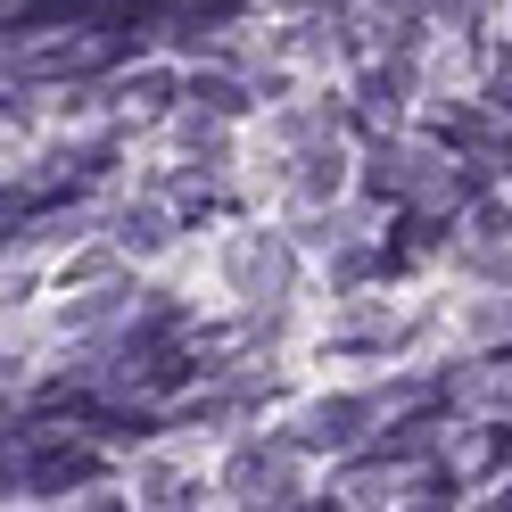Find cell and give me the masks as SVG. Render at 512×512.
Returning <instances> with one entry per match:
<instances>
[{
    "mask_svg": "<svg viewBox=\"0 0 512 512\" xmlns=\"http://www.w3.org/2000/svg\"><path fill=\"white\" fill-rule=\"evenodd\" d=\"M223 496H240V504H306L298 438L290 446H240V455L223 463Z\"/></svg>",
    "mask_w": 512,
    "mask_h": 512,
    "instance_id": "cell-1",
    "label": "cell"
},
{
    "mask_svg": "<svg viewBox=\"0 0 512 512\" xmlns=\"http://www.w3.org/2000/svg\"><path fill=\"white\" fill-rule=\"evenodd\" d=\"M364 422H372V405H364V397H323V405H306L298 446H347Z\"/></svg>",
    "mask_w": 512,
    "mask_h": 512,
    "instance_id": "cell-2",
    "label": "cell"
},
{
    "mask_svg": "<svg viewBox=\"0 0 512 512\" xmlns=\"http://www.w3.org/2000/svg\"><path fill=\"white\" fill-rule=\"evenodd\" d=\"M232 281H240L248 298H273L281 281H290V256H281L273 240H240V248H232Z\"/></svg>",
    "mask_w": 512,
    "mask_h": 512,
    "instance_id": "cell-3",
    "label": "cell"
},
{
    "mask_svg": "<svg viewBox=\"0 0 512 512\" xmlns=\"http://www.w3.org/2000/svg\"><path fill=\"white\" fill-rule=\"evenodd\" d=\"M116 240H124V248H166V240H174V232H166V207H124Z\"/></svg>",
    "mask_w": 512,
    "mask_h": 512,
    "instance_id": "cell-4",
    "label": "cell"
},
{
    "mask_svg": "<svg viewBox=\"0 0 512 512\" xmlns=\"http://www.w3.org/2000/svg\"><path fill=\"white\" fill-rule=\"evenodd\" d=\"M298 190H306V199L339 190V149H314V157H306V174H298Z\"/></svg>",
    "mask_w": 512,
    "mask_h": 512,
    "instance_id": "cell-5",
    "label": "cell"
},
{
    "mask_svg": "<svg viewBox=\"0 0 512 512\" xmlns=\"http://www.w3.org/2000/svg\"><path fill=\"white\" fill-rule=\"evenodd\" d=\"M190 100H199L207 116H232V108H240V91L223 83V75H207V83H190Z\"/></svg>",
    "mask_w": 512,
    "mask_h": 512,
    "instance_id": "cell-6",
    "label": "cell"
},
{
    "mask_svg": "<svg viewBox=\"0 0 512 512\" xmlns=\"http://www.w3.org/2000/svg\"><path fill=\"white\" fill-rule=\"evenodd\" d=\"M504 232H512V207L479 199V207H471V240H504Z\"/></svg>",
    "mask_w": 512,
    "mask_h": 512,
    "instance_id": "cell-7",
    "label": "cell"
},
{
    "mask_svg": "<svg viewBox=\"0 0 512 512\" xmlns=\"http://www.w3.org/2000/svg\"><path fill=\"white\" fill-rule=\"evenodd\" d=\"M380 9H413V0H380Z\"/></svg>",
    "mask_w": 512,
    "mask_h": 512,
    "instance_id": "cell-8",
    "label": "cell"
}]
</instances>
